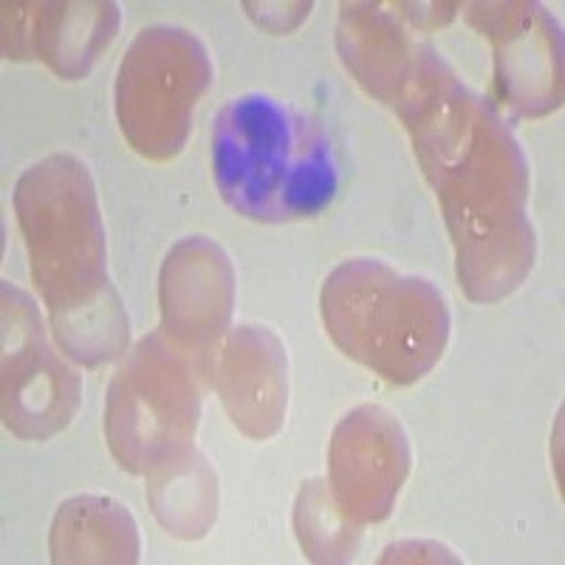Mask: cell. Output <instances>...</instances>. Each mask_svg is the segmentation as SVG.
Returning a JSON list of instances; mask_svg holds the SVG:
<instances>
[{
  "label": "cell",
  "instance_id": "1",
  "mask_svg": "<svg viewBox=\"0 0 565 565\" xmlns=\"http://www.w3.org/2000/svg\"><path fill=\"white\" fill-rule=\"evenodd\" d=\"M393 110L438 195L463 295L472 302L514 295L534 266L537 235L526 153L501 110L467 88L438 49Z\"/></svg>",
  "mask_w": 565,
  "mask_h": 565
},
{
  "label": "cell",
  "instance_id": "2",
  "mask_svg": "<svg viewBox=\"0 0 565 565\" xmlns=\"http://www.w3.org/2000/svg\"><path fill=\"white\" fill-rule=\"evenodd\" d=\"M14 212L60 351L88 367L122 356L128 315L110 286L108 241L88 164L74 153L34 161L14 186Z\"/></svg>",
  "mask_w": 565,
  "mask_h": 565
},
{
  "label": "cell",
  "instance_id": "3",
  "mask_svg": "<svg viewBox=\"0 0 565 565\" xmlns=\"http://www.w3.org/2000/svg\"><path fill=\"white\" fill-rule=\"evenodd\" d=\"M212 175L230 210L260 224L317 218L340 193L326 125L260 90L230 99L215 116Z\"/></svg>",
  "mask_w": 565,
  "mask_h": 565
},
{
  "label": "cell",
  "instance_id": "4",
  "mask_svg": "<svg viewBox=\"0 0 565 565\" xmlns=\"http://www.w3.org/2000/svg\"><path fill=\"white\" fill-rule=\"evenodd\" d=\"M320 315L345 356L396 387L424 380L450 345V306L436 282L376 257L342 260L326 277Z\"/></svg>",
  "mask_w": 565,
  "mask_h": 565
},
{
  "label": "cell",
  "instance_id": "5",
  "mask_svg": "<svg viewBox=\"0 0 565 565\" xmlns=\"http://www.w3.org/2000/svg\"><path fill=\"white\" fill-rule=\"evenodd\" d=\"M212 356H193L164 337H141L128 351L105 402V438L119 467L134 476L193 447Z\"/></svg>",
  "mask_w": 565,
  "mask_h": 565
},
{
  "label": "cell",
  "instance_id": "6",
  "mask_svg": "<svg viewBox=\"0 0 565 565\" xmlns=\"http://www.w3.org/2000/svg\"><path fill=\"white\" fill-rule=\"evenodd\" d=\"M210 83L212 60L199 34L181 26L141 29L114 85L116 119L130 148L150 161L175 159Z\"/></svg>",
  "mask_w": 565,
  "mask_h": 565
},
{
  "label": "cell",
  "instance_id": "7",
  "mask_svg": "<svg viewBox=\"0 0 565 565\" xmlns=\"http://www.w3.org/2000/svg\"><path fill=\"white\" fill-rule=\"evenodd\" d=\"M0 295L3 424L23 441H45L74 422L83 402V380L49 340L38 302L9 280H3Z\"/></svg>",
  "mask_w": 565,
  "mask_h": 565
},
{
  "label": "cell",
  "instance_id": "8",
  "mask_svg": "<svg viewBox=\"0 0 565 565\" xmlns=\"http://www.w3.org/2000/svg\"><path fill=\"white\" fill-rule=\"evenodd\" d=\"M413 467L405 427L382 405H360L340 418L328 444V492L356 526L391 518Z\"/></svg>",
  "mask_w": 565,
  "mask_h": 565
},
{
  "label": "cell",
  "instance_id": "9",
  "mask_svg": "<svg viewBox=\"0 0 565 565\" xmlns=\"http://www.w3.org/2000/svg\"><path fill=\"white\" fill-rule=\"evenodd\" d=\"M467 20L494 45V85L523 116L563 105V34L540 3H469Z\"/></svg>",
  "mask_w": 565,
  "mask_h": 565
},
{
  "label": "cell",
  "instance_id": "10",
  "mask_svg": "<svg viewBox=\"0 0 565 565\" xmlns=\"http://www.w3.org/2000/svg\"><path fill=\"white\" fill-rule=\"evenodd\" d=\"M161 331L193 356H215L235 309V269L215 241L181 238L159 275Z\"/></svg>",
  "mask_w": 565,
  "mask_h": 565
},
{
  "label": "cell",
  "instance_id": "11",
  "mask_svg": "<svg viewBox=\"0 0 565 565\" xmlns=\"http://www.w3.org/2000/svg\"><path fill=\"white\" fill-rule=\"evenodd\" d=\"M122 23L110 0L88 3H3L7 60H40L63 79H83Z\"/></svg>",
  "mask_w": 565,
  "mask_h": 565
},
{
  "label": "cell",
  "instance_id": "12",
  "mask_svg": "<svg viewBox=\"0 0 565 565\" xmlns=\"http://www.w3.org/2000/svg\"><path fill=\"white\" fill-rule=\"evenodd\" d=\"M212 385L246 438L277 436L289 411V360L266 326H238L212 356Z\"/></svg>",
  "mask_w": 565,
  "mask_h": 565
},
{
  "label": "cell",
  "instance_id": "13",
  "mask_svg": "<svg viewBox=\"0 0 565 565\" xmlns=\"http://www.w3.org/2000/svg\"><path fill=\"white\" fill-rule=\"evenodd\" d=\"M337 49L356 83L385 105L402 99L436 45L416 38L387 3H342Z\"/></svg>",
  "mask_w": 565,
  "mask_h": 565
},
{
  "label": "cell",
  "instance_id": "14",
  "mask_svg": "<svg viewBox=\"0 0 565 565\" xmlns=\"http://www.w3.org/2000/svg\"><path fill=\"white\" fill-rule=\"evenodd\" d=\"M139 526L114 498L77 494L57 509L52 523L54 563H139Z\"/></svg>",
  "mask_w": 565,
  "mask_h": 565
},
{
  "label": "cell",
  "instance_id": "15",
  "mask_svg": "<svg viewBox=\"0 0 565 565\" xmlns=\"http://www.w3.org/2000/svg\"><path fill=\"white\" fill-rule=\"evenodd\" d=\"M148 501L156 521L181 540H199L218 514V478L195 447L148 472Z\"/></svg>",
  "mask_w": 565,
  "mask_h": 565
},
{
  "label": "cell",
  "instance_id": "16",
  "mask_svg": "<svg viewBox=\"0 0 565 565\" xmlns=\"http://www.w3.org/2000/svg\"><path fill=\"white\" fill-rule=\"evenodd\" d=\"M295 529L311 563H348L360 546V526L337 509L328 481L302 483L295 503Z\"/></svg>",
  "mask_w": 565,
  "mask_h": 565
}]
</instances>
